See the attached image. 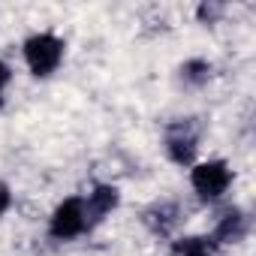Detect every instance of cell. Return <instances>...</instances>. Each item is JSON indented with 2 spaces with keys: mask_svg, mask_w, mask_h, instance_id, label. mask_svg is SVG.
Wrapping results in <instances>:
<instances>
[{
  "mask_svg": "<svg viewBox=\"0 0 256 256\" xmlns=\"http://www.w3.org/2000/svg\"><path fill=\"white\" fill-rule=\"evenodd\" d=\"M24 64L36 78H48L64 60V40L54 34H34L24 40Z\"/></svg>",
  "mask_w": 256,
  "mask_h": 256,
  "instance_id": "cell-1",
  "label": "cell"
},
{
  "mask_svg": "<svg viewBox=\"0 0 256 256\" xmlns=\"http://www.w3.org/2000/svg\"><path fill=\"white\" fill-rule=\"evenodd\" d=\"M190 184L199 193L202 202H217L229 184H232V169L226 160H208V163H196L190 172Z\"/></svg>",
  "mask_w": 256,
  "mask_h": 256,
  "instance_id": "cell-2",
  "label": "cell"
},
{
  "mask_svg": "<svg viewBox=\"0 0 256 256\" xmlns=\"http://www.w3.org/2000/svg\"><path fill=\"white\" fill-rule=\"evenodd\" d=\"M84 229H88V214H84V199H82V196L64 199V202L54 208L52 220H48V232H52V238H58V241H72V238H78Z\"/></svg>",
  "mask_w": 256,
  "mask_h": 256,
  "instance_id": "cell-3",
  "label": "cell"
},
{
  "mask_svg": "<svg viewBox=\"0 0 256 256\" xmlns=\"http://www.w3.org/2000/svg\"><path fill=\"white\" fill-rule=\"evenodd\" d=\"M118 202H120L118 187H112V184H100V187H94V190L88 193V199H84L88 226H90V223H96V220H102L106 214H112V211L118 208Z\"/></svg>",
  "mask_w": 256,
  "mask_h": 256,
  "instance_id": "cell-4",
  "label": "cell"
},
{
  "mask_svg": "<svg viewBox=\"0 0 256 256\" xmlns=\"http://www.w3.org/2000/svg\"><path fill=\"white\" fill-rule=\"evenodd\" d=\"M196 151H199L196 136L187 130V126H175V130L169 133V139H166V154H169L172 163H178V166H193Z\"/></svg>",
  "mask_w": 256,
  "mask_h": 256,
  "instance_id": "cell-5",
  "label": "cell"
},
{
  "mask_svg": "<svg viewBox=\"0 0 256 256\" xmlns=\"http://www.w3.org/2000/svg\"><path fill=\"white\" fill-rule=\"evenodd\" d=\"M244 232H247V217L238 208H232L229 214L220 217V223L214 229V241L217 244H235V241L244 238Z\"/></svg>",
  "mask_w": 256,
  "mask_h": 256,
  "instance_id": "cell-6",
  "label": "cell"
},
{
  "mask_svg": "<svg viewBox=\"0 0 256 256\" xmlns=\"http://www.w3.org/2000/svg\"><path fill=\"white\" fill-rule=\"evenodd\" d=\"M157 232H169L175 223H178V208L175 205H169V202H163V205H157L154 211H148V217H145Z\"/></svg>",
  "mask_w": 256,
  "mask_h": 256,
  "instance_id": "cell-7",
  "label": "cell"
},
{
  "mask_svg": "<svg viewBox=\"0 0 256 256\" xmlns=\"http://www.w3.org/2000/svg\"><path fill=\"white\" fill-rule=\"evenodd\" d=\"M181 78L187 82V84H205L208 78H211V64L208 60H187L184 66H181Z\"/></svg>",
  "mask_w": 256,
  "mask_h": 256,
  "instance_id": "cell-8",
  "label": "cell"
},
{
  "mask_svg": "<svg viewBox=\"0 0 256 256\" xmlns=\"http://www.w3.org/2000/svg\"><path fill=\"white\" fill-rule=\"evenodd\" d=\"M175 253L178 256H211V247H208V238H184L181 244H175Z\"/></svg>",
  "mask_w": 256,
  "mask_h": 256,
  "instance_id": "cell-9",
  "label": "cell"
},
{
  "mask_svg": "<svg viewBox=\"0 0 256 256\" xmlns=\"http://www.w3.org/2000/svg\"><path fill=\"white\" fill-rule=\"evenodd\" d=\"M10 82H12V70H10V64L0 60V106H4V94H6Z\"/></svg>",
  "mask_w": 256,
  "mask_h": 256,
  "instance_id": "cell-10",
  "label": "cell"
},
{
  "mask_svg": "<svg viewBox=\"0 0 256 256\" xmlns=\"http://www.w3.org/2000/svg\"><path fill=\"white\" fill-rule=\"evenodd\" d=\"M10 205H12V196H10V187H6V184H0V217H4V214L10 211Z\"/></svg>",
  "mask_w": 256,
  "mask_h": 256,
  "instance_id": "cell-11",
  "label": "cell"
}]
</instances>
